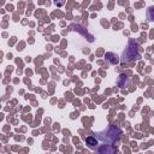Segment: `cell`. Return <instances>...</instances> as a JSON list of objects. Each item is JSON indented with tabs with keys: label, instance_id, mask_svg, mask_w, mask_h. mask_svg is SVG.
<instances>
[{
	"label": "cell",
	"instance_id": "5b68a950",
	"mask_svg": "<svg viewBox=\"0 0 154 154\" xmlns=\"http://www.w3.org/2000/svg\"><path fill=\"white\" fill-rule=\"evenodd\" d=\"M99 153H116L117 149L114 147H105V148H96Z\"/></svg>",
	"mask_w": 154,
	"mask_h": 154
},
{
	"label": "cell",
	"instance_id": "8992f818",
	"mask_svg": "<svg viewBox=\"0 0 154 154\" xmlns=\"http://www.w3.org/2000/svg\"><path fill=\"white\" fill-rule=\"evenodd\" d=\"M147 18L148 20H154V7H149L147 10Z\"/></svg>",
	"mask_w": 154,
	"mask_h": 154
},
{
	"label": "cell",
	"instance_id": "277c9868",
	"mask_svg": "<svg viewBox=\"0 0 154 154\" xmlns=\"http://www.w3.org/2000/svg\"><path fill=\"white\" fill-rule=\"evenodd\" d=\"M106 60H107L109 64H112V65L119 63V59H118V57H117L114 53H107V54H106Z\"/></svg>",
	"mask_w": 154,
	"mask_h": 154
},
{
	"label": "cell",
	"instance_id": "7a4b0ae2",
	"mask_svg": "<svg viewBox=\"0 0 154 154\" xmlns=\"http://www.w3.org/2000/svg\"><path fill=\"white\" fill-rule=\"evenodd\" d=\"M140 58V46L137 42L135 41H130L128 47L125 48V51L123 52V55H122V61H125V63H129L131 60H135V59H138Z\"/></svg>",
	"mask_w": 154,
	"mask_h": 154
},
{
	"label": "cell",
	"instance_id": "52a82bcc",
	"mask_svg": "<svg viewBox=\"0 0 154 154\" xmlns=\"http://www.w3.org/2000/svg\"><path fill=\"white\" fill-rule=\"evenodd\" d=\"M54 4L60 7V6H63V5L65 4V0H54Z\"/></svg>",
	"mask_w": 154,
	"mask_h": 154
},
{
	"label": "cell",
	"instance_id": "3957f363",
	"mask_svg": "<svg viewBox=\"0 0 154 154\" xmlns=\"http://www.w3.org/2000/svg\"><path fill=\"white\" fill-rule=\"evenodd\" d=\"M85 143H87V146H88L89 148H91V149H96V148H97V144L100 143V141H99L95 136H89V137H87Z\"/></svg>",
	"mask_w": 154,
	"mask_h": 154
},
{
	"label": "cell",
	"instance_id": "6da1fadb",
	"mask_svg": "<svg viewBox=\"0 0 154 154\" xmlns=\"http://www.w3.org/2000/svg\"><path fill=\"white\" fill-rule=\"evenodd\" d=\"M120 130L114 125H108L106 130L94 134V136L100 141L102 146H113L118 143L120 140Z\"/></svg>",
	"mask_w": 154,
	"mask_h": 154
}]
</instances>
